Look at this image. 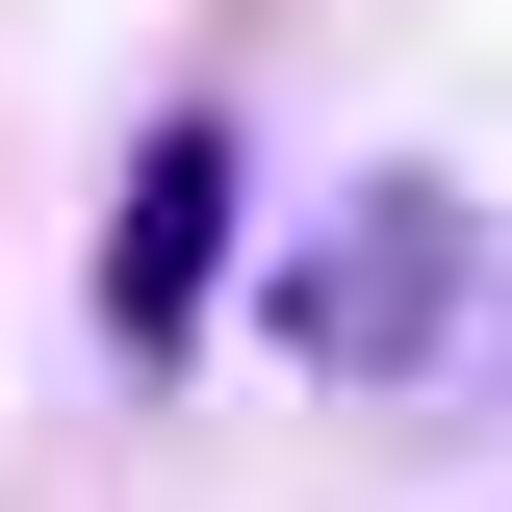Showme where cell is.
I'll return each mask as SVG.
<instances>
[{"instance_id":"1","label":"cell","mask_w":512,"mask_h":512,"mask_svg":"<svg viewBox=\"0 0 512 512\" xmlns=\"http://www.w3.org/2000/svg\"><path fill=\"white\" fill-rule=\"evenodd\" d=\"M461 333V180H359L333 231H282V359L308 384H436Z\"/></svg>"},{"instance_id":"2","label":"cell","mask_w":512,"mask_h":512,"mask_svg":"<svg viewBox=\"0 0 512 512\" xmlns=\"http://www.w3.org/2000/svg\"><path fill=\"white\" fill-rule=\"evenodd\" d=\"M205 256H231V128L180 103L154 154H128V205H103V333H128V384L205 333Z\"/></svg>"}]
</instances>
